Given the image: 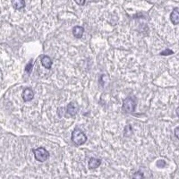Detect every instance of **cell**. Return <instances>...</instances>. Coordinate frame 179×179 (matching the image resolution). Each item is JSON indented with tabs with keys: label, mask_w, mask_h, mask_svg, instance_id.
<instances>
[{
	"label": "cell",
	"mask_w": 179,
	"mask_h": 179,
	"mask_svg": "<svg viewBox=\"0 0 179 179\" xmlns=\"http://www.w3.org/2000/svg\"><path fill=\"white\" fill-rule=\"evenodd\" d=\"M13 7L15 10H20L23 9L25 6V2L23 0H17L11 1Z\"/></svg>",
	"instance_id": "30bf717a"
},
{
	"label": "cell",
	"mask_w": 179,
	"mask_h": 179,
	"mask_svg": "<svg viewBox=\"0 0 179 179\" xmlns=\"http://www.w3.org/2000/svg\"><path fill=\"white\" fill-rule=\"evenodd\" d=\"M171 21L173 25H177L179 24V9L175 8L170 15Z\"/></svg>",
	"instance_id": "ba28073f"
},
{
	"label": "cell",
	"mask_w": 179,
	"mask_h": 179,
	"mask_svg": "<svg viewBox=\"0 0 179 179\" xmlns=\"http://www.w3.org/2000/svg\"><path fill=\"white\" fill-rule=\"evenodd\" d=\"M41 63L44 67L49 69L51 68L53 62L48 56H44L41 59Z\"/></svg>",
	"instance_id": "9c48e42d"
},
{
	"label": "cell",
	"mask_w": 179,
	"mask_h": 179,
	"mask_svg": "<svg viewBox=\"0 0 179 179\" xmlns=\"http://www.w3.org/2000/svg\"><path fill=\"white\" fill-rule=\"evenodd\" d=\"M136 106V99L133 97H127L123 101V110L127 113H132L134 112Z\"/></svg>",
	"instance_id": "7a4b0ae2"
},
{
	"label": "cell",
	"mask_w": 179,
	"mask_h": 179,
	"mask_svg": "<svg viewBox=\"0 0 179 179\" xmlns=\"http://www.w3.org/2000/svg\"><path fill=\"white\" fill-rule=\"evenodd\" d=\"M84 33V28L81 26H74L72 29V33L74 37L80 39L83 37V34Z\"/></svg>",
	"instance_id": "8992f818"
},
{
	"label": "cell",
	"mask_w": 179,
	"mask_h": 179,
	"mask_svg": "<svg viewBox=\"0 0 179 179\" xmlns=\"http://www.w3.org/2000/svg\"><path fill=\"white\" fill-rule=\"evenodd\" d=\"M176 112H177V114L178 115V116L179 117V108L177 109V110H176Z\"/></svg>",
	"instance_id": "e0dca14e"
},
{
	"label": "cell",
	"mask_w": 179,
	"mask_h": 179,
	"mask_svg": "<svg viewBox=\"0 0 179 179\" xmlns=\"http://www.w3.org/2000/svg\"><path fill=\"white\" fill-rule=\"evenodd\" d=\"M101 164V159L91 157L88 161V168L90 169H95L99 168Z\"/></svg>",
	"instance_id": "52a82bcc"
},
{
	"label": "cell",
	"mask_w": 179,
	"mask_h": 179,
	"mask_svg": "<svg viewBox=\"0 0 179 179\" xmlns=\"http://www.w3.org/2000/svg\"><path fill=\"white\" fill-rule=\"evenodd\" d=\"M166 163L163 159H159L156 162L157 167L160 168H165V166H166Z\"/></svg>",
	"instance_id": "7c38bea8"
},
{
	"label": "cell",
	"mask_w": 179,
	"mask_h": 179,
	"mask_svg": "<svg viewBox=\"0 0 179 179\" xmlns=\"http://www.w3.org/2000/svg\"><path fill=\"white\" fill-rule=\"evenodd\" d=\"M173 53V51H172L171 49H165V51H162L160 54L161 56H168V55H171V54H172Z\"/></svg>",
	"instance_id": "4fadbf2b"
},
{
	"label": "cell",
	"mask_w": 179,
	"mask_h": 179,
	"mask_svg": "<svg viewBox=\"0 0 179 179\" xmlns=\"http://www.w3.org/2000/svg\"><path fill=\"white\" fill-rule=\"evenodd\" d=\"M76 3H78V5H83L84 3L85 2V1H75Z\"/></svg>",
	"instance_id": "2e32d148"
},
{
	"label": "cell",
	"mask_w": 179,
	"mask_h": 179,
	"mask_svg": "<svg viewBox=\"0 0 179 179\" xmlns=\"http://www.w3.org/2000/svg\"><path fill=\"white\" fill-rule=\"evenodd\" d=\"M175 136L177 139H179V126L176 127L175 129Z\"/></svg>",
	"instance_id": "5bb4252c"
},
{
	"label": "cell",
	"mask_w": 179,
	"mask_h": 179,
	"mask_svg": "<svg viewBox=\"0 0 179 179\" xmlns=\"http://www.w3.org/2000/svg\"><path fill=\"white\" fill-rule=\"evenodd\" d=\"M79 110V107L76 102H71L67 106V113L71 116H74L77 114Z\"/></svg>",
	"instance_id": "277c9868"
},
{
	"label": "cell",
	"mask_w": 179,
	"mask_h": 179,
	"mask_svg": "<svg viewBox=\"0 0 179 179\" xmlns=\"http://www.w3.org/2000/svg\"><path fill=\"white\" fill-rule=\"evenodd\" d=\"M132 179H144V174L141 171H136L133 175Z\"/></svg>",
	"instance_id": "8fae6325"
},
{
	"label": "cell",
	"mask_w": 179,
	"mask_h": 179,
	"mask_svg": "<svg viewBox=\"0 0 179 179\" xmlns=\"http://www.w3.org/2000/svg\"><path fill=\"white\" fill-rule=\"evenodd\" d=\"M71 140L74 145L80 146L85 143L87 141V137L80 129L76 128L72 133Z\"/></svg>",
	"instance_id": "6da1fadb"
},
{
	"label": "cell",
	"mask_w": 179,
	"mask_h": 179,
	"mask_svg": "<svg viewBox=\"0 0 179 179\" xmlns=\"http://www.w3.org/2000/svg\"><path fill=\"white\" fill-rule=\"evenodd\" d=\"M33 152L34 154L35 159L40 162H44L48 159L50 154L46 148L40 147L37 149H33Z\"/></svg>",
	"instance_id": "3957f363"
},
{
	"label": "cell",
	"mask_w": 179,
	"mask_h": 179,
	"mask_svg": "<svg viewBox=\"0 0 179 179\" xmlns=\"http://www.w3.org/2000/svg\"><path fill=\"white\" fill-rule=\"evenodd\" d=\"M34 97V92L31 88H26L23 92V100L25 102L30 101L33 99Z\"/></svg>",
	"instance_id": "5b68a950"
},
{
	"label": "cell",
	"mask_w": 179,
	"mask_h": 179,
	"mask_svg": "<svg viewBox=\"0 0 179 179\" xmlns=\"http://www.w3.org/2000/svg\"><path fill=\"white\" fill-rule=\"evenodd\" d=\"M31 68H32V65H31V63H29L28 65H26V71H27L28 72H30V71H31Z\"/></svg>",
	"instance_id": "9a60e30c"
}]
</instances>
